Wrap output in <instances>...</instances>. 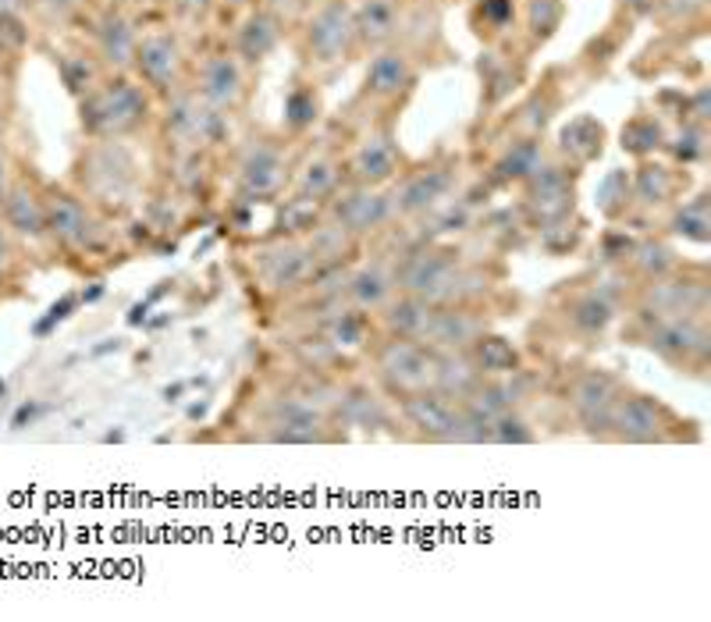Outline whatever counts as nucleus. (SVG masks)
Listing matches in <instances>:
<instances>
[{
    "label": "nucleus",
    "mask_w": 711,
    "mask_h": 622,
    "mask_svg": "<svg viewBox=\"0 0 711 622\" xmlns=\"http://www.w3.org/2000/svg\"><path fill=\"white\" fill-rule=\"evenodd\" d=\"M711 302V288L704 277H654L644 293V307L637 310L640 324L648 321H669V316H704Z\"/></svg>",
    "instance_id": "nucleus-7"
},
{
    "label": "nucleus",
    "mask_w": 711,
    "mask_h": 622,
    "mask_svg": "<svg viewBox=\"0 0 711 622\" xmlns=\"http://www.w3.org/2000/svg\"><path fill=\"white\" fill-rule=\"evenodd\" d=\"M481 377L484 374L477 370V363L470 360L466 349L463 352H434V381H431L434 391H441V395H449V399L463 402Z\"/></svg>",
    "instance_id": "nucleus-22"
},
{
    "label": "nucleus",
    "mask_w": 711,
    "mask_h": 622,
    "mask_svg": "<svg viewBox=\"0 0 711 622\" xmlns=\"http://www.w3.org/2000/svg\"><path fill=\"white\" fill-rule=\"evenodd\" d=\"M484 15L491 18L495 25H506L512 18V0H484Z\"/></svg>",
    "instance_id": "nucleus-44"
},
{
    "label": "nucleus",
    "mask_w": 711,
    "mask_h": 622,
    "mask_svg": "<svg viewBox=\"0 0 711 622\" xmlns=\"http://www.w3.org/2000/svg\"><path fill=\"white\" fill-rule=\"evenodd\" d=\"M413 83V64L399 50H381L366 69V89L374 97H399V92Z\"/></svg>",
    "instance_id": "nucleus-25"
},
{
    "label": "nucleus",
    "mask_w": 711,
    "mask_h": 622,
    "mask_svg": "<svg viewBox=\"0 0 711 622\" xmlns=\"http://www.w3.org/2000/svg\"><path fill=\"white\" fill-rule=\"evenodd\" d=\"M200 97L217 111H228L239 103L242 97V69L239 61L228 58V54H217L203 64V75H200Z\"/></svg>",
    "instance_id": "nucleus-17"
},
{
    "label": "nucleus",
    "mask_w": 711,
    "mask_h": 622,
    "mask_svg": "<svg viewBox=\"0 0 711 622\" xmlns=\"http://www.w3.org/2000/svg\"><path fill=\"white\" fill-rule=\"evenodd\" d=\"M487 331L484 316L473 313L466 302H449V307H434L431 324L424 331V346L434 352H463Z\"/></svg>",
    "instance_id": "nucleus-9"
},
{
    "label": "nucleus",
    "mask_w": 711,
    "mask_h": 622,
    "mask_svg": "<svg viewBox=\"0 0 711 622\" xmlns=\"http://www.w3.org/2000/svg\"><path fill=\"white\" fill-rule=\"evenodd\" d=\"M601 139H604V132L595 117H576V122H570L562 132V150L573 153L581 164H587L601 153Z\"/></svg>",
    "instance_id": "nucleus-34"
},
{
    "label": "nucleus",
    "mask_w": 711,
    "mask_h": 622,
    "mask_svg": "<svg viewBox=\"0 0 711 622\" xmlns=\"http://www.w3.org/2000/svg\"><path fill=\"white\" fill-rule=\"evenodd\" d=\"M629 268H634L644 282H654V277H665L676 271V253L673 246L662 242V238H644L634 249H629Z\"/></svg>",
    "instance_id": "nucleus-29"
},
{
    "label": "nucleus",
    "mask_w": 711,
    "mask_h": 622,
    "mask_svg": "<svg viewBox=\"0 0 711 622\" xmlns=\"http://www.w3.org/2000/svg\"><path fill=\"white\" fill-rule=\"evenodd\" d=\"M0 4H4V8H15V4H22V0H0Z\"/></svg>",
    "instance_id": "nucleus-47"
},
{
    "label": "nucleus",
    "mask_w": 711,
    "mask_h": 622,
    "mask_svg": "<svg viewBox=\"0 0 711 622\" xmlns=\"http://www.w3.org/2000/svg\"><path fill=\"white\" fill-rule=\"evenodd\" d=\"M103 50H108V58L114 64H128L136 58V36H132L125 18H111L103 25Z\"/></svg>",
    "instance_id": "nucleus-39"
},
{
    "label": "nucleus",
    "mask_w": 711,
    "mask_h": 622,
    "mask_svg": "<svg viewBox=\"0 0 711 622\" xmlns=\"http://www.w3.org/2000/svg\"><path fill=\"white\" fill-rule=\"evenodd\" d=\"M242 192L249 200H271L285 182V161L274 147H253L239 167Z\"/></svg>",
    "instance_id": "nucleus-16"
},
{
    "label": "nucleus",
    "mask_w": 711,
    "mask_h": 622,
    "mask_svg": "<svg viewBox=\"0 0 711 622\" xmlns=\"http://www.w3.org/2000/svg\"><path fill=\"white\" fill-rule=\"evenodd\" d=\"M310 54L321 64H338L346 61V54L356 43V29H352V11L341 4V0H332L324 4L317 15L310 18V33H307Z\"/></svg>",
    "instance_id": "nucleus-10"
},
{
    "label": "nucleus",
    "mask_w": 711,
    "mask_h": 622,
    "mask_svg": "<svg viewBox=\"0 0 711 622\" xmlns=\"http://www.w3.org/2000/svg\"><path fill=\"white\" fill-rule=\"evenodd\" d=\"M395 288L427 299L431 307H449V302H470L473 296H481L487 277L466 268L452 249L427 246L402 260V268L395 271Z\"/></svg>",
    "instance_id": "nucleus-1"
},
{
    "label": "nucleus",
    "mask_w": 711,
    "mask_h": 622,
    "mask_svg": "<svg viewBox=\"0 0 711 622\" xmlns=\"http://www.w3.org/2000/svg\"><path fill=\"white\" fill-rule=\"evenodd\" d=\"M598 196H601V210L609 217L623 214L626 203H629V175H626V171H612V175L601 182Z\"/></svg>",
    "instance_id": "nucleus-40"
},
{
    "label": "nucleus",
    "mask_w": 711,
    "mask_h": 622,
    "mask_svg": "<svg viewBox=\"0 0 711 622\" xmlns=\"http://www.w3.org/2000/svg\"><path fill=\"white\" fill-rule=\"evenodd\" d=\"M704 139H708V136H704V125H687V128L679 132V139L673 142V153L679 157L683 164L701 161L704 150H708V147H704Z\"/></svg>",
    "instance_id": "nucleus-42"
},
{
    "label": "nucleus",
    "mask_w": 711,
    "mask_h": 622,
    "mask_svg": "<svg viewBox=\"0 0 711 622\" xmlns=\"http://www.w3.org/2000/svg\"><path fill=\"white\" fill-rule=\"evenodd\" d=\"M317 117V100L310 97V92H296L292 100H288V122L292 125H307Z\"/></svg>",
    "instance_id": "nucleus-43"
},
{
    "label": "nucleus",
    "mask_w": 711,
    "mask_h": 622,
    "mask_svg": "<svg viewBox=\"0 0 711 622\" xmlns=\"http://www.w3.org/2000/svg\"><path fill=\"white\" fill-rule=\"evenodd\" d=\"M338 409L349 423H356V427H377V423H385V416H388L385 406H381V399L371 388L341 391L338 395Z\"/></svg>",
    "instance_id": "nucleus-33"
},
{
    "label": "nucleus",
    "mask_w": 711,
    "mask_h": 622,
    "mask_svg": "<svg viewBox=\"0 0 711 622\" xmlns=\"http://www.w3.org/2000/svg\"><path fill=\"white\" fill-rule=\"evenodd\" d=\"M47 228L58 242L72 249H86L93 242V221H89L86 207L75 203L72 196H54L47 207Z\"/></svg>",
    "instance_id": "nucleus-19"
},
{
    "label": "nucleus",
    "mask_w": 711,
    "mask_h": 622,
    "mask_svg": "<svg viewBox=\"0 0 711 622\" xmlns=\"http://www.w3.org/2000/svg\"><path fill=\"white\" fill-rule=\"evenodd\" d=\"M4 221H8V228H15L18 235L36 238L47 228V207H39L25 189H15L4 203Z\"/></svg>",
    "instance_id": "nucleus-31"
},
{
    "label": "nucleus",
    "mask_w": 711,
    "mask_h": 622,
    "mask_svg": "<svg viewBox=\"0 0 711 622\" xmlns=\"http://www.w3.org/2000/svg\"><path fill=\"white\" fill-rule=\"evenodd\" d=\"M147 114V97L128 86L114 83L111 89H103L93 103V128L97 132H125L132 125H139V117Z\"/></svg>",
    "instance_id": "nucleus-14"
},
{
    "label": "nucleus",
    "mask_w": 711,
    "mask_h": 622,
    "mask_svg": "<svg viewBox=\"0 0 711 622\" xmlns=\"http://www.w3.org/2000/svg\"><path fill=\"white\" fill-rule=\"evenodd\" d=\"M267 4H288V0H267Z\"/></svg>",
    "instance_id": "nucleus-48"
},
{
    "label": "nucleus",
    "mask_w": 711,
    "mask_h": 622,
    "mask_svg": "<svg viewBox=\"0 0 711 622\" xmlns=\"http://www.w3.org/2000/svg\"><path fill=\"white\" fill-rule=\"evenodd\" d=\"M388 214H391V203L381 192H374L371 185L352 189V192H341V196H335V203H332L335 224H338V228H346L352 238L381 228V224L388 221Z\"/></svg>",
    "instance_id": "nucleus-13"
},
{
    "label": "nucleus",
    "mask_w": 711,
    "mask_h": 622,
    "mask_svg": "<svg viewBox=\"0 0 711 622\" xmlns=\"http://www.w3.org/2000/svg\"><path fill=\"white\" fill-rule=\"evenodd\" d=\"M562 22V4L559 0H531V29L534 36H551Z\"/></svg>",
    "instance_id": "nucleus-41"
},
{
    "label": "nucleus",
    "mask_w": 711,
    "mask_h": 622,
    "mask_svg": "<svg viewBox=\"0 0 711 622\" xmlns=\"http://www.w3.org/2000/svg\"><path fill=\"white\" fill-rule=\"evenodd\" d=\"M377 377L395 399L424 391L434 381V349L413 338H388L377 349Z\"/></svg>",
    "instance_id": "nucleus-5"
},
{
    "label": "nucleus",
    "mask_w": 711,
    "mask_h": 622,
    "mask_svg": "<svg viewBox=\"0 0 711 622\" xmlns=\"http://www.w3.org/2000/svg\"><path fill=\"white\" fill-rule=\"evenodd\" d=\"M228 4H246V0H228Z\"/></svg>",
    "instance_id": "nucleus-49"
},
{
    "label": "nucleus",
    "mask_w": 711,
    "mask_h": 622,
    "mask_svg": "<svg viewBox=\"0 0 711 622\" xmlns=\"http://www.w3.org/2000/svg\"><path fill=\"white\" fill-rule=\"evenodd\" d=\"M658 147H662V125H658L654 117H634V122L623 128V150L644 157Z\"/></svg>",
    "instance_id": "nucleus-38"
},
{
    "label": "nucleus",
    "mask_w": 711,
    "mask_h": 622,
    "mask_svg": "<svg viewBox=\"0 0 711 622\" xmlns=\"http://www.w3.org/2000/svg\"><path fill=\"white\" fill-rule=\"evenodd\" d=\"M537 167H541V147L531 142V139H523V142H512V150L502 157V164H498V178L526 182Z\"/></svg>",
    "instance_id": "nucleus-35"
},
{
    "label": "nucleus",
    "mask_w": 711,
    "mask_h": 622,
    "mask_svg": "<svg viewBox=\"0 0 711 622\" xmlns=\"http://www.w3.org/2000/svg\"><path fill=\"white\" fill-rule=\"evenodd\" d=\"M267 441H288V445H313L332 438V420L327 406L313 402L310 395H285L267 406Z\"/></svg>",
    "instance_id": "nucleus-6"
},
{
    "label": "nucleus",
    "mask_w": 711,
    "mask_h": 622,
    "mask_svg": "<svg viewBox=\"0 0 711 622\" xmlns=\"http://www.w3.org/2000/svg\"><path fill=\"white\" fill-rule=\"evenodd\" d=\"M452 185H456L452 167H427V171H420V175H413L399 189V196H395V210L406 214V217L427 214V210H434L445 200V196H449Z\"/></svg>",
    "instance_id": "nucleus-15"
},
{
    "label": "nucleus",
    "mask_w": 711,
    "mask_h": 622,
    "mask_svg": "<svg viewBox=\"0 0 711 622\" xmlns=\"http://www.w3.org/2000/svg\"><path fill=\"white\" fill-rule=\"evenodd\" d=\"M676 185H679V175H676L673 167H665V164H644V167L637 171L634 196H637L644 207H662V203L673 200Z\"/></svg>",
    "instance_id": "nucleus-30"
},
{
    "label": "nucleus",
    "mask_w": 711,
    "mask_h": 622,
    "mask_svg": "<svg viewBox=\"0 0 711 622\" xmlns=\"http://www.w3.org/2000/svg\"><path fill=\"white\" fill-rule=\"evenodd\" d=\"M210 4H214V0H175V8L186 11V15H207Z\"/></svg>",
    "instance_id": "nucleus-45"
},
{
    "label": "nucleus",
    "mask_w": 711,
    "mask_h": 622,
    "mask_svg": "<svg viewBox=\"0 0 711 622\" xmlns=\"http://www.w3.org/2000/svg\"><path fill=\"white\" fill-rule=\"evenodd\" d=\"M565 313H570V324L581 331V335H601V331L615 321L612 299L604 296L601 288H587V293H576L570 302H565Z\"/></svg>",
    "instance_id": "nucleus-26"
},
{
    "label": "nucleus",
    "mask_w": 711,
    "mask_h": 622,
    "mask_svg": "<svg viewBox=\"0 0 711 622\" xmlns=\"http://www.w3.org/2000/svg\"><path fill=\"white\" fill-rule=\"evenodd\" d=\"M352 29H356V39L366 47L388 43L395 29H399V8H395V0H363V4L352 11Z\"/></svg>",
    "instance_id": "nucleus-24"
},
{
    "label": "nucleus",
    "mask_w": 711,
    "mask_h": 622,
    "mask_svg": "<svg viewBox=\"0 0 711 622\" xmlns=\"http://www.w3.org/2000/svg\"><path fill=\"white\" fill-rule=\"evenodd\" d=\"M673 413L654 402L651 395L640 391H619L609 409V431L604 438L612 441H629V445H662L673 441Z\"/></svg>",
    "instance_id": "nucleus-2"
},
{
    "label": "nucleus",
    "mask_w": 711,
    "mask_h": 622,
    "mask_svg": "<svg viewBox=\"0 0 711 622\" xmlns=\"http://www.w3.org/2000/svg\"><path fill=\"white\" fill-rule=\"evenodd\" d=\"M278 36H282V22L274 11H253L246 18L242 33H239V54L249 61H260L267 58L274 47H278Z\"/></svg>",
    "instance_id": "nucleus-28"
},
{
    "label": "nucleus",
    "mask_w": 711,
    "mask_h": 622,
    "mask_svg": "<svg viewBox=\"0 0 711 622\" xmlns=\"http://www.w3.org/2000/svg\"><path fill=\"white\" fill-rule=\"evenodd\" d=\"M644 346L654 349L665 363L704 370L711 360V331L704 316H669V321H648L640 331Z\"/></svg>",
    "instance_id": "nucleus-3"
},
{
    "label": "nucleus",
    "mask_w": 711,
    "mask_h": 622,
    "mask_svg": "<svg viewBox=\"0 0 711 622\" xmlns=\"http://www.w3.org/2000/svg\"><path fill=\"white\" fill-rule=\"evenodd\" d=\"M399 413L410 423L416 438L424 441H441V445H466V409L463 402L449 399V395L424 388L399 399Z\"/></svg>",
    "instance_id": "nucleus-4"
},
{
    "label": "nucleus",
    "mask_w": 711,
    "mask_h": 622,
    "mask_svg": "<svg viewBox=\"0 0 711 622\" xmlns=\"http://www.w3.org/2000/svg\"><path fill=\"white\" fill-rule=\"evenodd\" d=\"M399 167V150H395L391 136H371L352 157V178L360 185H381L395 175Z\"/></svg>",
    "instance_id": "nucleus-23"
},
{
    "label": "nucleus",
    "mask_w": 711,
    "mask_h": 622,
    "mask_svg": "<svg viewBox=\"0 0 711 622\" xmlns=\"http://www.w3.org/2000/svg\"><path fill=\"white\" fill-rule=\"evenodd\" d=\"M673 232L690 238V242H708L711 238V214H708V196H697L687 207L676 210L673 217Z\"/></svg>",
    "instance_id": "nucleus-36"
},
{
    "label": "nucleus",
    "mask_w": 711,
    "mask_h": 622,
    "mask_svg": "<svg viewBox=\"0 0 711 622\" xmlns=\"http://www.w3.org/2000/svg\"><path fill=\"white\" fill-rule=\"evenodd\" d=\"M4 257H8V242H4V232H0V263H4Z\"/></svg>",
    "instance_id": "nucleus-46"
},
{
    "label": "nucleus",
    "mask_w": 711,
    "mask_h": 622,
    "mask_svg": "<svg viewBox=\"0 0 711 622\" xmlns=\"http://www.w3.org/2000/svg\"><path fill=\"white\" fill-rule=\"evenodd\" d=\"M338 192V164L321 157V161L307 164V171L299 175L296 185V200H310V203H321L327 196Z\"/></svg>",
    "instance_id": "nucleus-32"
},
{
    "label": "nucleus",
    "mask_w": 711,
    "mask_h": 622,
    "mask_svg": "<svg viewBox=\"0 0 711 622\" xmlns=\"http://www.w3.org/2000/svg\"><path fill=\"white\" fill-rule=\"evenodd\" d=\"M619 391H623L619 377L604 374V370H584V374L573 381L570 406H573V413L581 416L587 434L604 438V431H609V409H612Z\"/></svg>",
    "instance_id": "nucleus-8"
},
{
    "label": "nucleus",
    "mask_w": 711,
    "mask_h": 622,
    "mask_svg": "<svg viewBox=\"0 0 711 622\" xmlns=\"http://www.w3.org/2000/svg\"><path fill=\"white\" fill-rule=\"evenodd\" d=\"M395 293H399V288H395V274L385 268V263H371V268H360L356 274H349V282H346L349 307L360 310V313L381 310Z\"/></svg>",
    "instance_id": "nucleus-20"
},
{
    "label": "nucleus",
    "mask_w": 711,
    "mask_h": 622,
    "mask_svg": "<svg viewBox=\"0 0 711 622\" xmlns=\"http://www.w3.org/2000/svg\"><path fill=\"white\" fill-rule=\"evenodd\" d=\"M466 352L484 377H502V374H512V370H520V349L502 335H487L484 331Z\"/></svg>",
    "instance_id": "nucleus-27"
},
{
    "label": "nucleus",
    "mask_w": 711,
    "mask_h": 622,
    "mask_svg": "<svg viewBox=\"0 0 711 622\" xmlns=\"http://www.w3.org/2000/svg\"><path fill=\"white\" fill-rule=\"evenodd\" d=\"M531 441H537V434L516 409L491 416V445H531Z\"/></svg>",
    "instance_id": "nucleus-37"
},
{
    "label": "nucleus",
    "mask_w": 711,
    "mask_h": 622,
    "mask_svg": "<svg viewBox=\"0 0 711 622\" xmlns=\"http://www.w3.org/2000/svg\"><path fill=\"white\" fill-rule=\"evenodd\" d=\"M526 182H531L526 210H531V217L541 224V228L570 221V214H573V182L562 167H545L541 164Z\"/></svg>",
    "instance_id": "nucleus-11"
},
{
    "label": "nucleus",
    "mask_w": 711,
    "mask_h": 622,
    "mask_svg": "<svg viewBox=\"0 0 711 622\" xmlns=\"http://www.w3.org/2000/svg\"><path fill=\"white\" fill-rule=\"evenodd\" d=\"M313 271H317V263H313L310 246L278 242L260 253V277L267 282V288H274V293H288V288L302 285Z\"/></svg>",
    "instance_id": "nucleus-12"
},
{
    "label": "nucleus",
    "mask_w": 711,
    "mask_h": 622,
    "mask_svg": "<svg viewBox=\"0 0 711 622\" xmlns=\"http://www.w3.org/2000/svg\"><path fill=\"white\" fill-rule=\"evenodd\" d=\"M431 313H434V307H431L427 299L410 296V293H399V296H391L385 307H381V321H385L391 338H413V341H420V338H424L427 324H431Z\"/></svg>",
    "instance_id": "nucleus-21"
},
{
    "label": "nucleus",
    "mask_w": 711,
    "mask_h": 622,
    "mask_svg": "<svg viewBox=\"0 0 711 622\" xmlns=\"http://www.w3.org/2000/svg\"><path fill=\"white\" fill-rule=\"evenodd\" d=\"M136 64H139V72L150 86L171 89V83L178 78V64H182L178 43L164 33H153L136 47Z\"/></svg>",
    "instance_id": "nucleus-18"
}]
</instances>
